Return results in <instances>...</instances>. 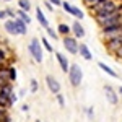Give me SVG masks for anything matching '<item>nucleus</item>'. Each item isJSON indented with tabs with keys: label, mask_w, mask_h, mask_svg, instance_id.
<instances>
[{
	"label": "nucleus",
	"mask_w": 122,
	"mask_h": 122,
	"mask_svg": "<svg viewBox=\"0 0 122 122\" xmlns=\"http://www.w3.org/2000/svg\"><path fill=\"white\" fill-rule=\"evenodd\" d=\"M119 10H122L121 0H107L104 3H98L94 8H91V13H93V18H94V16H106V15L119 11Z\"/></svg>",
	"instance_id": "nucleus-1"
},
{
	"label": "nucleus",
	"mask_w": 122,
	"mask_h": 122,
	"mask_svg": "<svg viewBox=\"0 0 122 122\" xmlns=\"http://www.w3.org/2000/svg\"><path fill=\"white\" fill-rule=\"evenodd\" d=\"M94 21L98 23L99 28H107V26H114V25H121L122 23V10L109 13L106 16H94Z\"/></svg>",
	"instance_id": "nucleus-2"
},
{
	"label": "nucleus",
	"mask_w": 122,
	"mask_h": 122,
	"mask_svg": "<svg viewBox=\"0 0 122 122\" xmlns=\"http://www.w3.org/2000/svg\"><path fill=\"white\" fill-rule=\"evenodd\" d=\"M44 47H42V44H41V41H39L38 38H33L31 41H29L28 44V52L29 56L33 57V60L36 62V64H42V60H44Z\"/></svg>",
	"instance_id": "nucleus-3"
},
{
	"label": "nucleus",
	"mask_w": 122,
	"mask_h": 122,
	"mask_svg": "<svg viewBox=\"0 0 122 122\" xmlns=\"http://www.w3.org/2000/svg\"><path fill=\"white\" fill-rule=\"evenodd\" d=\"M67 75H68V81H70V85L73 88H78L81 85V81H83V70H81V67L78 64H72Z\"/></svg>",
	"instance_id": "nucleus-4"
},
{
	"label": "nucleus",
	"mask_w": 122,
	"mask_h": 122,
	"mask_svg": "<svg viewBox=\"0 0 122 122\" xmlns=\"http://www.w3.org/2000/svg\"><path fill=\"white\" fill-rule=\"evenodd\" d=\"M62 44H64V47L67 49L68 54H72V56H76L78 54L80 44H78V39L76 38H73V36H65V38H62Z\"/></svg>",
	"instance_id": "nucleus-5"
},
{
	"label": "nucleus",
	"mask_w": 122,
	"mask_h": 122,
	"mask_svg": "<svg viewBox=\"0 0 122 122\" xmlns=\"http://www.w3.org/2000/svg\"><path fill=\"white\" fill-rule=\"evenodd\" d=\"M121 34H122V23L114 25V26H107V28H101V36H103L104 41L112 39L116 36H121Z\"/></svg>",
	"instance_id": "nucleus-6"
},
{
	"label": "nucleus",
	"mask_w": 122,
	"mask_h": 122,
	"mask_svg": "<svg viewBox=\"0 0 122 122\" xmlns=\"http://www.w3.org/2000/svg\"><path fill=\"white\" fill-rule=\"evenodd\" d=\"M62 8H64V11L65 13H68V15H72L75 20H83L85 16V13H83V10H80L78 7H75V5H72V3H68V2H64L62 3Z\"/></svg>",
	"instance_id": "nucleus-7"
},
{
	"label": "nucleus",
	"mask_w": 122,
	"mask_h": 122,
	"mask_svg": "<svg viewBox=\"0 0 122 122\" xmlns=\"http://www.w3.org/2000/svg\"><path fill=\"white\" fill-rule=\"evenodd\" d=\"M104 44H106V49H107L111 54H116V52L122 47V34L121 36H116V38H112V39L104 41Z\"/></svg>",
	"instance_id": "nucleus-8"
},
{
	"label": "nucleus",
	"mask_w": 122,
	"mask_h": 122,
	"mask_svg": "<svg viewBox=\"0 0 122 122\" xmlns=\"http://www.w3.org/2000/svg\"><path fill=\"white\" fill-rule=\"evenodd\" d=\"M46 85H47V88H49V91L52 94H59L60 93V81L57 80L54 75H46Z\"/></svg>",
	"instance_id": "nucleus-9"
},
{
	"label": "nucleus",
	"mask_w": 122,
	"mask_h": 122,
	"mask_svg": "<svg viewBox=\"0 0 122 122\" xmlns=\"http://www.w3.org/2000/svg\"><path fill=\"white\" fill-rule=\"evenodd\" d=\"M104 94H106V99L112 104V106H117L119 104V94H117V91L114 90L111 85H106L104 86Z\"/></svg>",
	"instance_id": "nucleus-10"
},
{
	"label": "nucleus",
	"mask_w": 122,
	"mask_h": 122,
	"mask_svg": "<svg viewBox=\"0 0 122 122\" xmlns=\"http://www.w3.org/2000/svg\"><path fill=\"white\" fill-rule=\"evenodd\" d=\"M72 36L76 39H83L86 36V29L83 28V25L80 23V20H75L72 23Z\"/></svg>",
	"instance_id": "nucleus-11"
},
{
	"label": "nucleus",
	"mask_w": 122,
	"mask_h": 122,
	"mask_svg": "<svg viewBox=\"0 0 122 122\" xmlns=\"http://www.w3.org/2000/svg\"><path fill=\"white\" fill-rule=\"evenodd\" d=\"M56 59L57 62H59V65H60V68H62V72L64 73H68V70H70V60L67 59L65 54H62V52H56Z\"/></svg>",
	"instance_id": "nucleus-12"
},
{
	"label": "nucleus",
	"mask_w": 122,
	"mask_h": 122,
	"mask_svg": "<svg viewBox=\"0 0 122 122\" xmlns=\"http://www.w3.org/2000/svg\"><path fill=\"white\" fill-rule=\"evenodd\" d=\"M36 20H38V23L44 29L49 28V20L46 18V15H44V11H42V8H41V7H36Z\"/></svg>",
	"instance_id": "nucleus-13"
},
{
	"label": "nucleus",
	"mask_w": 122,
	"mask_h": 122,
	"mask_svg": "<svg viewBox=\"0 0 122 122\" xmlns=\"http://www.w3.org/2000/svg\"><path fill=\"white\" fill-rule=\"evenodd\" d=\"M78 54L81 59L85 60H93V54H91V51H90V47L83 44V42H80V47H78Z\"/></svg>",
	"instance_id": "nucleus-14"
},
{
	"label": "nucleus",
	"mask_w": 122,
	"mask_h": 122,
	"mask_svg": "<svg viewBox=\"0 0 122 122\" xmlns=\"http://www.w3.org/2000/svg\"><path fill=\"white\" fill-rule=\"evenodd\" d=\"M3 28L5 31L8 33L10 36H18V33H16V26H15V20H5L3 21Z\"/></svg>",
	"instance_id": "nucleus-15"
},
{
	"label": "nucleus",
	"mask_w": 122,
	"mask_h": 122,
	"mask_svg": "<svg viewBox=\"0 0 122 122\" xmlns=\"http://www.w3.org/2000/svg\"><path fill=\"white\" fill-rule=\"evenodd\" d=\"M57 33L59 36H72V25H67V23H59L57 26Z\"/></svg>",
	"instance_id": "nucleus-16"
},
{
	"label": "nucleus",
	"mask_w": 122,
	"mask_h": 122,
	"mask_svg": "<svg viewBox=\"0 0 122 122\" xmlns=\"http://www.w3.org/2000/svg\"><path fill=\"white\" fill-rule=\"evenodd\" d=\"M15 26H16V33H18V36H25V34H26V31H28V25H26L23 20L15 18Z\"/></svg>",
	"instance_id": "nucleus-17"
},
{
	"label": "nucleus",
	"mask_w": 122,
	"mask_h": 122,
	"mask_svg": "<svg viewBox=\"0 0 122 122\" xmlns=\"http://www.w3.org/2000/svg\"><path fill=\"white\" fill-rule=\"evenodd\" d=\"M98 67L103 70L106 75H109V76H112V78H119V75L116 73V70H114L112 67H109V65H106L104 62H98Z\"/></svg>",
	"instance_id": "nucleus-18"
},
{
	"label": "nucleus",
	"mask_w": 122,
	"mask_h": 122,
	"mask_svg": "<svg viewBox=\"0 0 122 122\" xmlns=\"http://www.w3.org/2000/svg\"><path fill=\"white\" fill-rule=\"evenodd\" d=\"M16 18H20V20H23L26 25H29L31 23V16H29V13L28 11H25V10H16Z\"/></svg>",
	"instance_id": "nucleus-19"
},
{
	"label": "nucleus",
	"mask_w": 122,
	"mask_h": 122,
	"mask_svg": "<svg viewBox=\"0 0 122 122\" xmlns=\"http://www.w3.org/2000/svg\"><path fill=\"white\" fill-rule=\"evenodd\" d=\"M13 83H8L5 85V86H2V90H0V94L2 96H5V98H10V94H13Z\"/></svg>",
	"instance_id": "nucleus-20"
},
{
	"label": "nucleus",
	"mask_w": 122,
	"mask_h": 122,
	"mask_svg": "<svg viewBox=\"0 0 122 122\" xmlns=\"http://www.w3.org/2000/svg\"><path fill=\"white\" fill-rule=\"evenodd\" d=\"M18 8L25 10V11L29 13V10H31V2H29V0H18Z\"/></svg>",
	"instance_id": "nucleus-21"
},
{
	"label": "nucleus",
	"mask_w": 122,
	"mask_h": 122,
	"mask_svg": "<svg viewBox=\"0 0 122 122\" xmlns=\"http://www.w3.org/2000/svg\"><path fill=\"white\" fill-rule=\"evenodd\" d=\"M41 44H42V47H44V51H47V52H54V47H52V44L47 41V38H41Z\"/></svg>",
	"instance_id": "nucleus-22"
},
{
	"label": "nucleus",
	"mask_w": 122,
	"mask_h": 122,
	"mask_svg": "<svg viewBox=\"0 0 122 122\" xmlns=\"http://www.w3.org/2000/svg\"><path fill=\"white\" fill-rule=\"evenodd\" d=\"M8 57H10V52L5 47L0 46V62H8Z\"/></svg>",
	"instance_id": "nucleus-23"
},
{
	"label": "nucleus",
	"mask_w": 122,
	"mask_h": 122,
	"mask_svg": "<svg viewBox=\"0 0 122 122\" xmlns=\"http://www.w3.org/2000/svg\"><path fill=\"white\" fill-rule=\"evenodd\" d=\"M16 76H18L16 75V68H15L13 65H8V80L13 83V81L16 80Z\"/></svg>",
	"instance_id": "nucleus-24"
},
{
	"label": "nucleus",
	"mask_w": 122,
	"mask_h": 122,
	"mask_svg": "<svg viewBox=\"0 0 122 122\" xmlns=\"http://www.w3.org/2000/svg\"><path fill=\"white\" fill-rule=\"evenodd\" d=\"M46 33H47V38H51V39H54V41H57L59 39V33H57V29H52L51 26L46 29Z\"/></svg>",
	"instance_id": "nucleus-25"
},
{
	"label": "nucleus",
	"mask_w": 122,
	"mask_h": 122,
	"mask_svg": "<svg viewBox=\"0 0 122 122\" xmlns=\"http://www.w3.org/2000/svg\"><path fill=\"white\" fill-rule=\"evenodd\" d=\"M38 90H39L38 80H34V78H33V80L29 81V91H31V93H38Z\"/></svg>",
	"instance_id": "nucleus-26"
},
{
	"label": "nucleus",
	"mask_w": 122,
	"mask_h": 122,
	"mask_svg": "<svg viewBox=\"0 0 122 122\" xmlns=\"http://www.w3.org/2000/svg\"><path fill=\"white\" fill-rule=\"evenodd\" d=\"M0 107H2V109H8V107H10L8 98H5V96H2V94H0Z\"/></svg>",
	"instance_id": "nucleus-27"
},
{
	"label": "nucleus",
	"mask_w": 122,
	"mask_h": 122,
	"mask_svg": "<svg viewBox=\"0 0 122 122\" xmlns=\"http://www.w3.org/2000/svg\"><path fill=\"white\" fill-rule=\"evenodd\" d=\"M98 2H99V0H83V3H85V7H86V8H94V7H96V5H98Z\"/></svg>",
	"instance_id": "nucleus-28"
},
{
	"label": "nucleus",
	"mask_w": 122,
	"mask_h": 122,
	"mask_svg": "<svg viewBox=\"0 0 122 122\" xmlns=\"http://www.w3.org/2000/svg\"><path fill=\"white\" fill-rule=\"evenodd\" d=\"M56 101H57V104H59L60 107H64V106H65V98H64V94H62V93L56 94Z\"/></svg>",
	"instance_id": "nucleus-29"
},
{
	"label": "nucleus",
	"mask_w": 122,
	"mask_h": 122,
	"mask_svg": "<svg viewBox=\"0 0 122 122\" xmlns=\"http://www.w3.org/2000/svg\"><path fill=\"white\" fill-rule=\"evenodd\" d=\"M5 11H7V16H8L10 20H15L16 18V10H13V8H5Z\"/></svg>",
	"instance_id": "nucleus-30"
},
{
	"label": "nucleus",
	"mask_w": 122,
	"mask_h": 122,
	"mask_svg": "<svg viewBox=\"0 0 122 122\" xmlns=\"http://www.w3.org/2000/svg\"><path fill=\"white\" fill-rule=\"evenodd\" d=\"M16 101H18V94H16V93L10 94V98H8V103H10V107H11V106H13V104H16Z\"/></svg>",
	"instance_id": "nucleus-31"
},
{
	"label": "nucleus",
	"mask_w": 122,
	"mask_h": 122,
	"mask_svg": "<svg viewBox=\"0 0 122 122\" xmlns=\"http://www.w3.org/2000/svg\"><path fill=\"white\" fill-rule=\"evenodd\" d=\"M86 117H88L90 121H93V119H94V109H93V107H86Z\"/></svg>",
	"instance_id": "nucleus-32"
},
{
	"label": "nucleus",
	"mask_w": 122,
	"mask_h": 122,
	"mask_svg": "<svg viewBox=\"0 0 122 122\" xmlns=\"http://www.w3.org/2000/svg\"><path fill=\"white\" fill-rule=\"evenodd\" d=\"M47 2H49V3H52L54 7H62V3H64L62 0H47Z\"/></svg>",
	"instance_id": "nucleus-33"
},
{
	"label": "nucleus",
	"mask_w": 122,
	"mask_h": 122,
	"mask_svg": "<svg viewBox=\"0 0 122 122\" xmlns=\"http://www.w3.org/2000/svg\"><path fill=\"white\" fill-rule=\"evenodd\" d=\"M0 20H2V21L8 20V16H7V11H5V8H3V10H0Z\"/></svg>",
	"instance_id": "nucleus-34"
},
{
	"label": "nucleus",
	"mask_w": 122,
	"mask_h": 122,
	"mask_svg": "<svg viewBox=\"0 0 122 122\" xmlns=\"http://www.w3.org/2000/svg\"><path fill=\"white\" fill-rule=\"evenodd\" d=\"M44 7H46L47 10H49V11H54V5H52V3H49V2H44Z\"/></svg>",
	"instance_id": "nucleus-35"
},
{
	"label": "nucleus",
	"mask_w": 122,
	"mask_h": 122,
	"mask_svg": "<svg viewBox=\"0 0 122 122\" xmlns=\"http://www.w3.org/2000/svg\"><path fill=\"white\" fill-rule=\"evenodd\" d=\"M114 56H116V59H119V60H122V47L119 49V51H117V52H116V54H114Z\"/></svg>",
	"instance_id": "nucleus-36"
},
{
	"label": "nucleus",
	"mask_w": 122,
	"mask_h": 122,
	"mask_svg": "<svg viewBox=\"0 0 122 122\" xmlns=\"http://www.w3.org/2000/svg\"><path fill=\"white\" fill-rule=\"evenodd\" d=\"M21 111H23V112H28V111H29V106H28V104H23V106H21Z\"/></svg>",
	"instance_id": "nucleus-37"
},
{
	"label": "nucleus",
	"mask_w": 122,
	"mask_h": 122,
	"mask_svg": "<svg viewBox=\"0 0 122 122\" xmlns=\"http://www.w3.org/2000/svg\"><path fill=\"white\" fill-rule=\"evenodd\" d=\"M117 94L121 96V99H122V86H119V90H117Z\"/></svg>",
	"instance_id": "nucleus-38"
},
{
	"label": "nucleus",
	"mask_w": 122,
	"mask_h": 122,
	"mask_svg": "<svg viewBox=\"0 0 122 122\" xmlns=\"http://www.w3.org/2000/svg\"><path fill=\"white\" fill-rule=\"evenodd\" d=\"M3 2H11V0H3Z\"/></svg>",
	"instance_id": "nucleus-39"
},
{
	"label": "nucleus",
	"mask_w": 122,
	"mask_h": 122,
	"mask_svg": "<svg viewBox=\"0 0 122 122\" xmlns=\"http://www.w3.org/2000/svg\"><path fill=\"white\" fill-rule=\"evenodd\" d=\"M36 122H41V121H36Z\"/></svg>",
	"instance_id": "nucleus-40"
},
{
	"label": "nucleus",
	"mask_w": 122,
	"mask_h": 122,
	"mask_svg": "<svg viewBox=\"0 0 122 122\" xmlns=\"http://www.w3.org/2000/svg\"><path fill=\"white\" fill-rule=\"evenodd\" d=\"M0 2H2V0H0Z\"/></svg>",
	"instance_id": "nucleus-41"
},
{
	"label": "nucleus",
	"mask_w": 122,
	"mask_h": 122,
	"mask_svg": "<svg viewBox=\"0 0 122 122\" xmlns=\"http://www.w3.org/2000/svg\"><path fill=\"white\" fill-rule=\"evenodd\" d=\"M0 46H2V44H0Z\"/></svg>",
	"instance_id": "nucleus-42"
}]
</instances>
